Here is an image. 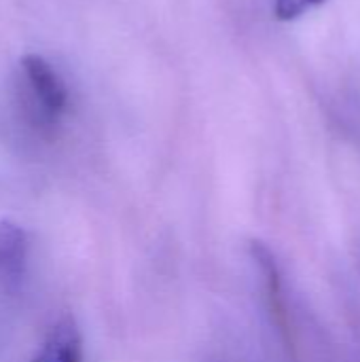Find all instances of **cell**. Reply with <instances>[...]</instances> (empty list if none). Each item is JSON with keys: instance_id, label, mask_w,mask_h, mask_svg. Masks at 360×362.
Segmentation results:
<instances>
[{"instance_id": "1", "label": "cell", "mask_w": 360, "mask_h": 362, "mask_svg": "<svg viewBox=\"0 0 360 362\" xmlns=\"http://www.w3.org/2000/svg\"><path fill=\"white\" fill-rule=\"evenodd\" d=\"M19 66L23 83L28 85V95L32 98L30 110L36 121L42 125L57 121L68 106V89L57 70L36 53H25Z\"/></svg>"}, {"instance_id": "5", "label": "cell", "mask_w": 360, "mask_h": 362, "mask_svg": "<svg viewBox=\"0 0 360 362\" xmlns=\"http://www.w3.org/2000/svg\"><path fill=\"white\" fill-rule=\"evenodd\" d=\"M323 2L325 0H276L274 15L280 21H293V19H299L303 13H308L312 6H318Z\"/></svg>"}, {"instance_id": "4", "label": "cell", "mask_w": 360, "mask_h": 362, "mask_svg": "<svg viewBox=\"0 0 360 362\" xmlns=\"http://www.w3.org/2000/svg\"><path fill=\"white\" fill-rule=\"evenodd\" d=\"M28 259V240L13 221H0V280L8 286L21 282Z\"/></svg>"}, {"instance_id": "2", "label": "cell", "mask_w": 360, "mask_h": 362, "mask_svg": "<svg viewBox=\"0 0 360 362\" xmlns=\"http://www.w3.org/2000/svg\"><path fill=\"white\" fill-rule=\"evenodd\" d=\"M250 255L259 267V272L263 274V282H265V291H267V301H269V312L272 318L286 344V348H293V339H291V325H289V312L282 299V282H280V272L276 265V259L272 255V250L263 244V242H250Z\"/></svg>"}, {"instance_id": "3", "label": "cell", "mask_w": 360, "mask_h": 362, "mask_svg": "<svg viewBox=\"0 0 360 362\" xmlns=\"http://www.w3.org/2000/svg\"><path fill=\"white\" fill-rule=\"evenodd\" d=\"M32 362H83V341L74 318H59Z\"/></svg>"}]
</instances>
